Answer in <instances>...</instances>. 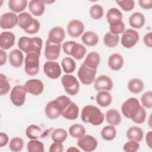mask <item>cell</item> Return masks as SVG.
I'll list each match as a JSON object with an SVG mask.
<instances>
[{"label":"cell","instance_id":"1","mask_svg":"<svg viewBox=\"0 0 152 152\" xmlns=\"http://www.w3.org/2000/svg\"><path fill=\"white\" fill-rule=\"evenodd\" d=\"M70 99L65 96H58L50 101L45 106V111L46 116L50 119H55L61 115L63 110L71 102Z\"/></svg>","mask_w":152,"mask_h":152},{"label":"cell","instance_id":"2","mask_svg":"<svg viewBox=\"0 0 152 152\" xmlns=\"http://www.w3.org/2000/svg\"><path fill=\"white\" fill-rule=\"evenodd\" d=\"M81 118L84 123H89L92 125L98 126L104 121V116L99 108L95 106L88 104L83 107Z\"/></svg>","mask_w":152,"mask_h":152},{"label":"cell","instance_id":"3","mask_svg":"<svg viewBox=\"0 0 152 152\" xmlns=\"http://www.w3.org/2000/svg\"><path fill=\"white\" fill-rule=\"evenodd\" d=\"M18 47L27 54L34 52L40 56L42 48V40L39 37H28L22 36L18 40Z\"/></svg>","mask_w":152,"mask_h":152},{"label":"cell","instance_id":"4","mask_svg":"<svg viewBox=\"0 0 152 152\" xmlns=\"http://www.w3.org/2000/svg\"><path fill=\"white\" fill-rule=\"evenodd\" d=\"M18 25L26 33L35 34L40 29V22L27 12H21L18 15Z\"/></svg>","mask_w":152,"mask_h":152},{"label":"cell","instance_id":"5","mask_svg":"<svg viewBox=\"0 0 152 152\" xmlns=\"http://www.w3.org/2000/svg\"><path fill=\"white\" fill-rule=\"evenodd\" d=\"M62 49L65 54L74 57L77 60H80L85 56L87 49L81 44L74 41H67L63 43Z\"/></svg>","mask_w":152,"mask_h":152},{"label":"cell","instance_id":"6","mask_svg":"<svg viewBox=\"0 0 152 152\" xmlns=\"http://www.w3.org/2000/svg\"><path fill=\"white\" fill-rule=\"evenodd\" d=\"M141 107L138 100L135 97H131L122 103L121 111L125 117L132 120L138 113Z\"/></svg>","mask_w":152,"mask_h":152},{"label":"cell","instance_id":"7","mask_svg":"<svg viewBox=\"0 0 152 152\" xmlns=\"http://www.w3.org/2000/svg\"><path fill=\"white\" fill-rule=\"evenodd\" d=\"M39 55L34 52L26 55L24 60V71L28 75L34 76L39 72Z\"/></svg>","mask_w":152,"mask_h":152},{"label":"cell","instance_id":"8","mask_svg":"<svg viewBox=\"0 0 152 152\" xmlns=\"http://www.w3.org/2000/svg\"><path fill=\"white\" fill-rule=\"evenodd\" d=\"M62 84L65 92L71 95H76L80 90V84L76 77L71 74H65L61 79Z\"/></svg>","mask_w":152,"mask_h":152},{"label":"cell","instance_id":"9","mask_svg":"<svg viewBox=\"0 0 152 152\" xmlns=\"http://www.w3.org/2000/svg\"><path fill=\"white\" fill-rule=\"evenodd\" d=\"M27 91L25 86L17 85L14 86L10 93V100L12 104L17 107L23 106L26 101Z\"/></svg>","mask_w":152,"mask_h":152},{"label":"cell","instance_id":"10","mask_svg":"<svg viewBox=\"0 0 152 152\" xmlns=\"http://www.w3.org/2000/svg\"><path fill=\"white\" fill-rule=\"evenodd\" d=\"M97 69H91L83 63L78 69L77 75L81 82L85 85H90L95 80Z\"/></svg>","mask_w":152,"mask_h":152},{"label":"cell","instance_id":"11","mask_svg":"<svg viewBox=\"0 0 152 152\" xmlns=\"http://www.w3.org/2000/svg\"><path fill=\"white\" fill-rule=\"evenodd\" d=\"M139 33L135 30L129 28L124 30L121 36V44L127 49L134 47L138 42Z\"/></svg>","mask_w":152,"mask_h":152},{"label":"cell","instance_id":"12","mask_svg":"<svg viewBox=\"0 0 152 152\" xmlns=\"http://www.w3.org/2000/svg\"><path fill=\"white\" fill-rule=\"evenodd\" d=\"M78 146L86 152H91L96 150L98 142L96 138L90 135H84L77 141Z\"/></svg>","mask_w":152,"mask_h":152},{"label":"cell","instance_id":"13","mask_svg":"<svg viewBox=\"0 0 152 152\" xmlns=\"http://www.w3.org/2000/svg\"><path fill=\"white\" fill-rule=\"evenodd\" d=\"M45 74L51 79H56L61 76V68L59 64L53 61H48L43 65Z\"/></svg>","mask_w":152,"mask_h":152},{"label":"cell","instance_id":"14","mask_svg":"<svg viewBox=\"0 0 152 152\" xmlns=\"http://www.w3.org/2000/svg\"><path fill=\"white\" fill-rule=\"evenodd\" d=\"M61 49V43L56 44L47 40L45 49V56L49 61H55L58 59Z\"/></svg>","mask_w":152,"mask_h":152},{"label":"cell","instance_id":"15","mask_svg":"<svg viewBox=\"0 0 152 152\" xmlns=\"http://www.w3.org/2000/svg\"><path fill=\"white\" fill-rule=\"evenodd\" d=\"M18 24V16L12 12L4 13L0 17V26L2 29H10Z\"/></svg>","mask_w":152,"mask_h":152},{"label":"cell","instance_id":"16","mask_svg":"<svg viewBox=\"0 0 152 152\" xmlns=\"http://www.w3.org/2000/svg\"><path fill=\"white\" fill-rule=\"evenodd\" d=\"M113 88V81L112 79L106 75H101L94 81V88L97 91H110Z\"/></svg>","mask_w":152,"mask_h":152},{"label":"cell","instance_id":"17","mask_svg":"<svg viewBox=\"0 0 152 152\" xmlns=\"http://www.w3.org/2000/svg\"><path fill=\"white\" fill-rule=\"evenodd\" d=\"M84 25L79 20H72L70 21L67 26V32L69 36L77 38L84 32Z\"/></svg>","mask_w":152,"mask_h":152},{"label":"cell","instance_id":"18","mask_svg":"<svg viewBox=\"0 0 152 152\" xmlns=\"http://www.w3.org/2000/svg\"><path fill=\"white\" fill-rule=\"evenodd\" d=\"M27 93L34 96L40 95L43 91L44 85L42 81L38 79H30L24 84Z\"/></svg>","mask_w":152,"mask_h":152},{"label":"cell","instance_id":"19","mask_svg":"<svg viewBox=\"0 0 152 152\" xmlns=\"http://www.w3.org/2000/svg\"><path fill=\"white\" fill-rule=\"evenodd\" d=\"M65 37V32L64 29L59 26L53 27L48 33V40L50 42L59 44Z\"/></svg>","mask_w":152,"mask_h":152},{"label":"cell","instance_id":"20","mask_svg":"<svg viewBox=\"0 0 152 152\" xmlns=\"http://www.w3.org/2000/svg\"><path fill=\"white\" fill-rule=\"evenodd\" d=\"M15 36L12 32L3 31L0 34V48L2 50H8L14 45Z\"/></svg>","mask_w":152,"mask_h":152},{"label":"cell","instance_id":"21","mask_svg":"<svg viewBox=\"0 0 152 152\" xmlns=\"http://www.w3.org/2000/svg\"><path fill=\"white\" fill-rule=\"evenodd\" d=\"M79 114L78 106L73 102H71L67 107L63 110L61 115L66 119L75 120Z\"/></svg>","mask_w":152,"mask_h":152},{"label":"cell","instance_id":"22","mask_svg":"<svg viewBox=\"0 0 152 152\" xmlns=\"http://www.w3.org/2000/svg\"><path fill=\"white\" fill-rule=\"evenodd\" d=\"M23 54L18 49H14L9 54V62L14 68L20 67L23 65Z\"/></svg>","mask_w":152,"mask_h":152},{"label":"cell","instance_id":"23","mask_svg":"<svg viewBox=\"0 0 152 152\" xmlns=\"http://www.w3.org/2000/svg\"><path fill=\"white\" fill-rule=\"evenodd\" d=\"M123 15L122 12L116 8H110L106 14L107 21L110 25H114L121 22Z\"/></svg>","mask_w":152,"mask_h":152},{"label":"cell","instance_id":"24","mask_svg":"<svg viewBox=\"0 0 152 152\" xmlns=\"http://www.w3.org/2000/svg\"><path fill=\"white\" fill-rule=\"evenodd\" d=\"M100 55L97 52L93 51L88 53L83 64L91 69H97V68L100 64Z\"/></svg>","mask_w":152,"mask_h":152},{"label":"cell","instance_id":"25","mask_svg":"<svg viewBox=\"0 0 152 152\" xmlns=\"http://www.w3.org/2000/svg\"><path fill=\"white\" fill-rule=\"evenodd\" d=\"M145 21V17L140 12H134L129 18V24L134 28H140L144 25Z\"/></svg>","mask_w":152,"mask_h":152},{"label":"cell","instance_id":"26","mask_svg":"<svg viewBox=\"0 0 152 152\" xmlns=\"http://www.w3.org/2000/svg\"><path fill=\"white\" fill-rule=\"evenodd\" d=\"M109 67L113 71H119L124 64V58L119 53H113L108 58Z\"/></svg>","mask_w":152,"mask_h":152},{"label":"cell","instance_id":"27","mask_svg":"<svg viewBox=\"0 0 152 152\" xmlns=\"http://www.w3.org/2000/svg\"><path fill=\"white\" fill-rule=\"evenodd\" d=\"M28 9L34 15L41 16L45 12V4L41 0H32L29 2Z\"/></svg>","mask_w":152,"mask_h":152},{"label":"cell","instance_id":"28","mask_svg":"<svg viewBox=\"0 0 152 152\" xmlns=\"http://www.w3.org/2000/svg\"><path fill=\"white\" fill-rule=\"evenodd\" d=\"M106 119L108 124L113 126L119 125L122 121L120 113L115 109H110L106 113Z\"/></svg>","mask_w":152,"mask_h":152},{"label":"cell","instance_id":"29","mask_svg":"<svg viewBox=\"0 0 152 152\" xmlns=\"http://www.w3.org/2000/svg\"><path fill=\"white\" fill-rule=\"evenodd\" d=\"M144 136L142 129L138 126H131L126 131V137L129 140H133L137 142L142 141Z\"/></svg>","mask_w":152,"mask_h":152},{"label":"cell","instance_id":"30","mask_svg":"<svg viewBox=\"0 0 152 152\" xmlns=\"http://www.w3.org/2000/svg\"><path fill=\"white\" fill-rule=\"evenodd\" d=\"M97 103L102 107H107L110 104L112 101L111 94L107 91H99L96 97Z\"/></svg>","mask_w":152,"mask_h":152},{"label":"cell","instance_id":"31","mask_svg":"<svg viewBox=\"0 0 152 152\" xmlns=\"http://www.w3.org/2000/svg\"><path fill=\"white\" fill-rule=\"evenodd\" d=\"M81 40L88 46H94L96 45L99 42V36L96 33L88 31L82 35Z\"/></svg>","mask_w":152,"mask_h":152},{"label":"cell","instance_id":"32","mask_svg":"<svg viewBox=\"0 0 152 152\" xmlns=\"http://www.w3.org/2000/svg\"><path fill=\"white\" fill-rule=\"evenodd\" d=\"M43 131L40 127L36 125H30L26 130L27 137L31 140H37L40 138L42 136Z\"/></svg>","mask_w":152,"mask_h":152},{"label":"cell","instance_id":"33","mask_svg":"<svg viewBox=\"0 0 152 152\" xmlns=\"http://www.w3.org/2000/svg\"><path fill=\"white\" fill-rule=\"evenodd\" d=\"M144 84L143 81L137 78H134L130 80L128 83V90L135 94L141 93L144 89Z\"/></svg>","mask_w":152,"mask_h":152},{"label":"cell","instance_id":"34","mask_svg":"<svg viewBox=\"0 0 152 152\" xmlns=\"http://www.w3.org/2000/svg\"><path fill=\"white\" fill-rule=\"evenodd\" d=\"M68 131L70 136L78 139L83 137L86 132L84 126L81 124H74L71 125Z\"/></svg>","mask_w":152,"mask_h":152},{"label":"cell","instance_id":"35","mask_svg":"<svg viewBox=\"0 0 152 152\" xmlns=\"http://www.w3.org/2000/svg\"><path fill=\"white\" fill-rule=\"evenodd\" d=\"M27 5L26 0H10L8 7L14 12H20L26 9Z\"/></svg>","mask_w":152,"mask_h":152},{"label":"cell","instance_id":"36","mask_svg":"<svg viewBox=\"0 0 152 152\" xmlns=\"http://www.w3.org/2000/svg\"><path fill=\"white\" fill-rule=\"evenodd\" d=\"M116 135V130L115 126L107 125L104 126L101 131V136L106 141L113 140Z\"/></svg>","mask_w":152,"mask_h":152},{"label":"cell","instance_id":"37","mask_svg":"<svg viewBox=\"0 0 152 152\" xmlns=\"http://www.w3.org/2000/svg\"><path fill=\"white\" fill-rule=\"evenodd\" d=\"M119 42V37L110 32H107L103 37V43L104 45L108 48L116 47Z\"/></svg>","mask_w":152,"mask_h":152},{"label":"cell","instance_id":"38","mask_svg":"<svg viewBox=\"0 0 152 152\" xmlns=\"http://www.w3.org/2000/svg\"><path fill=\"white\" fill-rule=\"evenodd\" d=\"M61 65L64 71L66 74L74 72L76 68L75 61L70 57L64 58L61 62Z\"/></svg>","mask_w":152,"mask_h":152},{"label":"cell","instance_id":"39","mask_svg":"<svg viewBox=\"0 0 152 152\" xmlns=\"http://www.w3.org/2000/svg\"><path fill=\"white\" fill-rule=\"evenodd\" d=\"M68 136L66 131L62 128L55 129L51 134V139L54 142H63Z\"/></svg>","mask_w":152,"mask_h":152},{"label":"cell","instance_id":"40","mask_svg":"<svg viewBox=\"0 0 152 152\" xmlns=\"http://www.w3.org/2000/svg\"><path fill=\"white\" fill-rule=\"evenodd\" d=\"M27 151L29 152H42L44 151V144L37 140H30L27 145Z\"/></svg>","mask_w":152,"mask_h":152},{"label":"cell","instance_id":"41","mask_svg":"<svg viewBox=\"0 0 152 152\" xmlns=\"http://www.w3.org/2000/svg\"><path fill=\"white\" fill-rule=\"evenodd\" d=\"M24 147V141L20 137L12 138L9 143V148L14 152L20 151Z\"/></svg>","mask_w":152,"mask_h":152},{"label":"cell","instance_id":"42","mask_svg":"<svg viewBox=\"0 0 152 152\" xmlns=\"http://www.w3.org/2000/svg\"><path fill=\"white\" fill-rule=\"evenodd\" d=\"M89 12L91 17L94 20H99L102 18L104 14L103 7L99 4L92 5Z\"/></svg>","mask_w":152,"mask_h":152},{"label":"cell","instance_id":"43","mask_svg":"<svg viewBox=\"0 0 152 152\" xmlns=\"http://www.w3.org/2000/svg\"><path fill=\"white\" fill-rule=\"evenodd\" d=\"M10 89V85L8 80L4 74H0V94L1 96L7 94Z\"/></svg>","mask_w":152,"mask_h":152},{"label":"cell","instance_id":"44","mask_svg":"<svg viewBox=\"0 0 152 152\" xmlns=\"http://www.w3.org/2000/svg\"><path fill=\"white\" fill-rule=\"evenodd\" d=\"M141 102L144 107L151 109L152 107V92L151 91L145 92L141 97Z\"/></svg>","mask_w":152,"mask_h":152},{"label":"cell","instance_id":"45","mask_svg":"<svg viewBox=\"0 0 152 152\" xmlns=\"http://www.w3.org/2000/svg\"><path fill=\"white\" fill-rule=\"evenodd\" d=\"M140 144L138 142L130 140L126 142L123 146V150L126 152H135L140 148Z\"/></svg>","mask_w":152,"mask_h":152},{"label":"cell","instance_id":"46","mask_svg":"<svg viewBox=\"0 0 152 152\" xmlns=\"http://www.w3.org/2000/svg\"><path fill=\"white\" fill-rule=\"evenodd\" d=\"M116 4L125 11H131L135 6V1L132 0L116 1Z\"/></svg>","mask_w":152,"mask_h":152},{"label":"cell","instance_id":"47","mask_svg":"<svg viewBox=\"0 0 152 152\" xmlns=\"http://www.w3.org/2000/svg\"><path fill=\"white\" fill-rule=\"evenodd\" d=\"M125 28V26L122 21L116 24L109 26L110 32L115 35H118L121 33H122L124 31Z\"/></svg>","mask_w":152,"mask_h":152},{"label":"cell","instance_id":"48","mask_svg":"<svg viewBox=\"0 0 152 152\" xmlns=\"http://www.w3.org/2000/svg\"><path fill=\"white\" fill-rule=\"evenodd\" d=\"M146 118V111L144 108L141 106L138 113L135 115V116L132 119V121L137 124H142L144 122Z\"/></svg>","mask_w":152,"mask_h":152},{"label":"cell","instance_id":"49","mask_svg":"<svg viewBox=\"0 0 152 152\" xmlns=\"http://www.w3.org/2000/svg\"><path fill=\"white\" fill-rule=\"evenodd\" d=\"M64 151V145L62 142H54L49 147L50 152H62Z\"/></svg>","mask_w":152,"mask_h":152},{"label":"cell","instance_id":"50","mask_svg":"<svg viewBox=\"0 0 152 152\" xmlns=\"http://www.w3.org/2000/svg\"><path fill=\"white\" fill-rule=\"evenodd\" d=\"M138 4L140 7L145 10H150L152 8V0H140Z\"/></svg>","mask_w":152,"mask_h":152},{"label":"cell","instance_id":"51","mask_svg":"<svg viewBox=\"0 0 152 152\" xmlns=\"http://www.w3.org/2000/svg\"><path fill=\"white\" fill-rule=\"evenodd\" d=\"M144 43L145 45L148 48L152 47V38H151V32H149L145 34L144 36Z\"/></svg>","mask_w":152,"mask_h":152},{"label":"cell","instance_id":"52","mask_svg":"<svg viewBox=\"0 0 152 152\" xmlns=\"http://www.w3.org/2000/svg\"><path fill=\"white\" fill-rule=\"evenodd\" d=\"M9 137L5 133H0V147H2L6 145L8 142Z\"/></svg>","mask_w":152,"mask_h":152},{"label":"cell","instance_id":"53","mask_svg":"<svg viewBox=\"0 0 152 152\" xmlns=\"http://www.w3.org/2000/svg\"><path fill=\"white\" fill-rule=\"evenodd\" d=\"M7 59V53L4 51V50L1 49L0 50V65H4L6 62Z\"/></svg>","mask_w":152,"mask_h":152},{"label":"cell","instance_id":"54","mask_svg":"<svg viewBox=\"0 0 152 152\" xmlns=\"http://www.w3.org/2000/svg\"><path fill=\"white\" fill-rule=\"evenodd\" d=\"M145 141H146V143H147V145L150 148H152V145H151V144H152V131H149L146 134Z\"/></svg>","mask_w":152,"mask_h":152},{"label":"cell","instance_id":"55","mask_svg":"<svg viewBox=\"0 0 152 152\" xmlns=\"http://www.w3.org/2000/svg\"><path fill=\"white\" fill-rule=\"evenodd\" d=\"M67 151H79V150L78 149H77V148H76L75 147H70V148H69L68 150H67Z\"/></svg>","mask_w":152,"mask_h":152}]
</instances>
